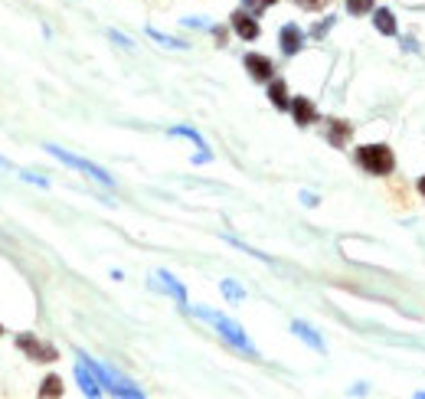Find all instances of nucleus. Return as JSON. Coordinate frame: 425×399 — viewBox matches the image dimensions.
<instances>
[{
    "mask_svg": "<svg viewBox=\"0 0 425 399\" xmlns=\"http://www.w3.org/2000/svg\"><path fill=\"white\" fill-rule=\"evenodd\" d=\"M272 4H278V0H259V7H272Z\"/></svg>",
    "mask_w": 425,
    "mask_h": 399,
    "instance_id": "nucleus-28",
    "label": "nucleus"
},
{
    "mask_svg": "<svg viewBox=\"0 0 425 399\" xmlns=\"http://www.w3.org/2000/svg\"><path fill=\"white\" fill-rule=\"evenodd\" d=\"M40 396H46V399L62 396V380H60V376H46L42 386H40Z\"/></svg>",
    "mask_w": 425,
    "mask_h": 399,
    "instance_id": "nucleus-19",
    "label": "nucleus"
},
{
    "mask_svg": "<svg viewBox=\"0 0 425 399\" xmlns=\"http://www.w3.org/2000/svg\"><path fill=\"white\" fill-rule=\"evenodd\" d=\"M212 36H216V43L222 46V40H226V30H220V26H212Z\"/></svg>",
    "mask_w": 425,
    "mask_h": 399,
    "instance_id": "nucleus-26",
    "label": "nucleus"
},
{
    "mask_svg": "<svg viewBox=\"0 0 425 399\" xmlns=\"http://www.w3.org/2000/svg\"><path fill=\"white\" fill-rule=\"evenodd\" d=\"M246 72L255 79V82H272V76H275V66H272V60L268 56H262V52H246Z\"/></svg>",
    "mask_w": 425,
    "mask_h": 399,
    "instance_id": "nucleus-7",
    "label": "nucleus"
},
{
    "mask_svg": "<svg viewBox=\"0 0 425 399\" xmlns=\"http://www.w3.org/2000/svg\"><path fill=\"white\" fill-rule=\"evenodd\" d=\"M331 26H334V17H327V20H324V23H317L314 30H311V36H317V40H321V36L327 33V30H331Z\"/></svg>",
    "mask_w": 425,
    "mask_h": 399,
    "instance_id": "nucleus-23",
    "label": "nucleus"
},
{
    "mask_svg": "<svg viewBox=\"0 0 425 399\" xmlns=\"http://www.w3.org/2000/svg\"><path fill=\"white\" fill-rule=\"evenodd\" d=\"M419 193H422V196H425V177H422V180H419Z\"/></svg>",
    "mask_w": 425,
    "mask_h": 399,
    "instance_id": "nucleus-29",
    "label": "nucleus"
},
{
    "mask_svg": "<svg viewBox=\"0 0 425 399\" xmlns=\"http://www.w3.org/2000/svg\"><path fill=\"white\" fill-rule=\"evenodd\" d=\"M278 43H281V52H285V56H295V52H301V46H305V33H301L295 23H285L278 33Z\"/></svg>",
    "mask_w": 425,
    "mask_h": 399,
    "instance_id": "nucleus-11",
    "label": "nucleus"
},
{
    "mask_svg": "<svg viewBox=\"0 0 425 399\" xmlns=\"http://www.w3.org/2000/svg\"><path fill=\"white\" fill-rule=\"evenodd\" d=\"M373 26L382 36H396V17H392V10H386V7L373 10Z\"/></svg>",
    "mask_w": 425,
    "mask_h": 399,
    "instance_id": "nucleus-16",
    "label": "nucleus"
},
{
    "mask_svg": "<svg viewBox=\"0 0 425 399\" xmlns=\"http://www.w3.org/2000/svg\"><path fill=\"white\" fill-rule=\"evenodd\" d=\"M111 40H115V43H121V46H125V50H131V40H128V36H121V33H115V30H111Z\"/></svg>",
    "mask_w": 425,
    "mask_h": 399,
    "instance_id": "nucleus-24",
    "label": "nucleus"
},
{
    "mask_svg": "<svg viewBox=\"0 0 425 399\" xmlns=\"http://www.w3.org/2000/svg\"><path fill=\"white\" fill-rule=\"evenodd\" d=\"M268 99H272L275 108H291V99H288V85H285V79H272L268 82Z\"/></svg>",
    "mask_w": 425,
    "mask_h": 399,
    "instance_id": "nucleus-15",
    "label": "nucleus"
},
{
    "mask_svg": "<svg viewBox=\"0 0 425 399\" xmlns=\"http://www.w3.org/2000/svg\"><path fill=\"white\" fill-rule=\"evenodd\" d=\"M17 347L36 364H56L60 360V350L52 344H46V340H40L36 334H17Z\"/></svg>",
    "mask_w": 425,
    "mask_h": 399,
    "instance_id": "nucleus-5",
    "label": "nucleus"
},
{
    "mask_svg": "<svg viewBox=\"0 0 425 399\" xmlns=\"http://www.w3.org/2000/svg\"><path fill=\"white\" fill-rule=\"evenodd\" d=\"M419 399H425V393H419Z\"/></svg>",
    "mask_w": 425,
    "mask_h": 399,
    "instance_id": "nucleus-31",
    "label": "nucleus"
},
{
    "mask_svg": "<svg viewBox=\"0 0 425 399\" xmlns=\"http://www.w3.org/2000/svg\"><path fill=\"white\" fill-rule=\"evenodd\" d=\"M0 334H4V327H0Z\"/></svg>",
    "mask_w": 425,
    "mask_h": 399,
    "instance_id": "nucleus-32",
    "label": "nucleus"
},
{
    "mask_svg": "<svg viewBox=\"0 0 425 399\" xmlns=\"http://www.w3.org/2000/svg\"><path fill=\"white\" fill-rule=\"evenodd\" d=\"M242 4H259V0H242Z\"/></svg>",
    "mask_w": 425,
    "mask_h": 399,
    "instance_id": "nucleus-30",
    "label": "nucleus"
},
{
    "mask_svg": "<svg viewBox=\"0 0 425 399\" xmlns=\"http://www.w3.org/2000/svg\"><path fill=\"white\" fill-rule=\"evenodd\" d=\"M0 167L4 170H13V174H20V180H26V184H36V187H50L42 177H36V174H30V170H23V167H17L13 161H7V157H0Z\"/></svg>",
    "mask_w": 425,
    "mask_h": 399,
    "instance_id": "nucleus-17",
    "label": "nucleus"
},
{
    "mask_svg": "<svg viewBox=\"0 0 425 399\" xmlns=\"http://www.w3.org/2000/svg\"><path fill=\"white\" fill-rule=\"evenodd\" d=\"M230 23H232V30H236L239 40H246V43L259 40V33H262V30H259V20H255L249 10H236V13L230 17Z\"/></svg>",
    "mask_w": 425,
    "mask_h": 399,
    "instance_id": "nucleus-8",
    "label": "nucleus"
},
{
    "mask_svg": "<svg viewBox=\"0 0 425 399\" xmlns=\"http://www.w3.org/2000/svg\"><path fill=\"white\" fill-rule=\"evenodd\" d=\"M46 151L56 157V161H62L66 167H76V170H82V174H89L92 180H98V184H105V187H115V177H111L105 167H98V164H92V161H85V157H76V154H69V151H62L60 145H46Z\"/></svg>",
    "mask_w": 425,
    "mask_h": 399,
    "instance_id": "nucleus-4",
    "label": "nucleus"
},
{
    "mask_svg": "<svg viewBox=\"0 0 425 399\" xmlns=\"http://www.w3.org/2000/svg\"><path fill=\"white\" fill-rule=\"evenodd\" d=\"M79 357H82L89 366H92V373L98 376V383H102V386L111 393V396H125V399H144V390H141V386H135V383H131V380H125V376H121L118 370H111V366L98 364V360L85 357V354H79Z\"/></svg>",
    "mask_w": 425,
    "mask_h": 399,
    "instance_id": "nucleus-2",
    "label": "nucleus"
},
{
    "mask_svg": "<svg viewBox=\"0 0 425 399\" xmlns=\"http://www.w3.org/2000/svg\"><path fill=\"white\" fill-rule=\"evenodd\" d=\"M154 285H157V288H161V291H167V295H170V298H174V301H177V305H180V311H190L187 288H183V285H180V281L174 279V275H170V272H164V269H157V272H154Z\"/></svg>",
    "mask_w": 425,
    "mask_h": 399,
    "instance_id": "nucleus-6",
    "label": "nucleus"
},
{
    "mask_svg": "<svg viewBox=\"0 0 425 399\" xmlns=\"http://www.w3.org/2000/svg\"><path fill=\"white\" fill-rule=\"evenodd\" d=\"M76 380H79L85 396H102V383H98V376L92 373V366L85 364L82 357H79V364H76Z\"/></svg>",
    "mask_w": 425,
    "mask_h": 399,
    "instance_id": "nucleus-10",
    "label": "nucleus"
},
{
    "mask_svg": "<svg viewBox=\"0 0 425 399\" xmlns=\"http://www.w3.org/2000/svg\"><path fill=\"white\" fill-rule=\"evenodd\" d=\"M222 295L230 298V301H242V298H246V291L239 288L232 279H226V281H222Z\"/></svg>",
    "mask_w": 425,
    "mask_h": 399,
    "instance_id": "nucleus-20",
    "label": "nucleus"
},
{
    "mask_svg": "<svg viewBox=\"0 0 425 399\" xmlns=\"http://www.w3.org/2000/svg\"><path fill=\"white\" fill-rule=\"evenodd\" d=\"M350 137H353V125L344 118H331V128H327V141L334 147H347Z\"/></svg>",
    "mask_w": 425,
    "mask_h": 399,
    "instance_id": "nucleus-13",
    "label": "nucleus"
},
{
    "mask_svg": "<svg viewBox=\"0 0 425 399\" xmlns=\"http://www.w3.org/2000/svg\"><path fill=\"white\" fill-rule=\"evenodd\" d=\"M291 331L298 334V337L305 340V344H311V347L317 350V354H324V340H321V334L311 327V324H305V321H291Z\"/></svg>",
    "mask_w": 425,
    "mask_h": 399,
    "instance_id": "nucleus-14",
    "label": "nucleus"
},
{
    "mask_svg": "<svg viewBox=\"0 0 425 399\" xmlns=\"http://www.w3.org/2000/svg\"><path fill=\"white\" fill-rule=\"evenodd\" d=\"M190 311H193V315L200 317V321H206V324H210L212 331L220 334V337L226 340L230 347H236L239 354H246V357L259 360V350H255V344H252V340H249V334L242 331V327H239V324L232 321V317H226V315H222V311H212V308H203V305L190 308Z\"/></svg>",
    "mask_w": 425,
    "mask_h": 399,
    "instance_id": "nucleus-1",
    "label": "nucleus"
},
{
    "mask_svg": "<svg viewBox=\"0 0 425 399\" xmlns=\"http://www.w3.org/2000/svg\"><path fill=\"white\" fill-rule=\"evenodd\" d=\"M167 135H174V137H190V141H193V145L200 147V154H196V157H193L196 164H206V161H210V157H212V154H210V147H206V141H203V137H200V131H196V128L177 125V128H170Z\"/></svg>",
    "mask_w": 425,
    "mask_h": 399,
    "instance_id": "nucleus-12",
    "label": "nucleus"
},
{
    "mask_svg": "<svg viewBox=\"0 0 425 399\" xmlns=\"http://www.w3.org/2000/svg\"><path fill=\"white\" fill-rule=\"evenodd\" d=\"M183 26H206V20L203 17H187L183 20Z\"/></svg>",
    "mask_w": 425,
    "mask_h": 399,
    "instance_id": "nucleus-25",
    "label": "nucleus"
},
{
    "mask_svg": "<svg viewBox=\"0 0 425 399\" xmlns=\"http://www.w3.org/2000/svg\"><path fill=\"white\" fill-rule=\"evenodd\" d=\"M301 200H305L307 206H317V196L314 193H301Z\"/></svg>",
    "mask_w": 425,
    "mask_h": 399,
    "instance_id": "nucleus-27",
    "label": "nucleus"
},
{
    "mask_svg": "<svg viewBox=\"0 0 425 399\" xmlns=\"http://www.w3.org/2000/svg\"><path fill=\"white\" fill-rule=\"evenodd\" d=\"M295 4H298L301 10H324L327 4H331V0H295Z\"/></svg>",
    "mask_w": 425,
    "mask_h": 399,
    "instance_id": "nucleus-22",
    "label": "nucleus"
},
{
    "mask_svg": "<svg viewBox=\"0 0 425 399\" xmlns=\"http://www.w3.org/2000/svg\"><path fill=\"white\" fill-rule=\"evenodd\" d=\"M291 115H295V125L307 128L317 121V105L311 99H305V95H298V99H291Z\"/></svg>",
    "mask_w": 425,
    "mask_h": 399,
    "instance_id": "nucleus-9",
    "label": "nucleus"
},
{
    "mask_svg": "<svg viewBox=\"0 0 425 399\" xmlns=\"http://www.w3.org/2000/svg\"><path fill=\"white\" fill-rule=\"evenodd\" d=\"M373 10V0H347V13L360 17V13H370Z\"/></svg>",
    "mask_w": 425,
    "mask_h": 399,
    "instance_id": "nucleus-21",
    "label": "nucleus"
},
{
    "mask_svg": "<svg viewBox=\"0 0 425 399\" xmlns=\"http://www.w3.org/2000/svg\"><path fill=\"white\" fill-rule=\"evenodd\" d=\"M147 36H151V40H157L161 46H167V50H190L183 40H174V36L161 33V30H154V26H147Z\"/></svg>",
    "mask_w": 425,
    "mask_h": 399,
    "instance_id": "nucleus-18",
    "label": "nucleus"
},
{
    "mask_svg": "<svg viewBox=\"0 0 425 399\" xmlns=\"http://www.w3.org/2000/svg\"><path fill=\"white\" fill-rule=\"evenodd\" d=\"M357 167L366 170L370 177H386L396 167V157H392L390 145H363L357 147Z\"/></svg>",
    "mask_w": 425,
    "mask_h": 399,
    "instance_id": "nucleus-3",
    "label": "nucleus"
}]
</instances>
